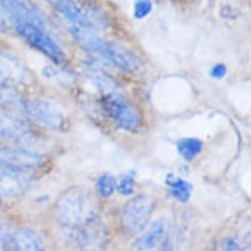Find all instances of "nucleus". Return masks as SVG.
Masks as SVG:
<instances>
[{"label":"nucleus","mask_w":251,"mask_h":251,"mask_svg":"<svg viewBox=\"0 0 251 251\" xmlns=\"http://www.w3.org/2000/svg\"><path fill=\"white\" fill-rule=\"evenodd\" d=\"M211 75H213L215 78H220V76H224V75H226V66H222V64L215 66L213 71H211Z\"/></svg>","instance_id":"obj_26"},{"label":"nucleus","mask_w":251,"mask_h":251,"mask_svg":"<svg viewBox=\"0 0 251 251\" xmlns=\"http://www.w3.org/2000/svg\"><path fill=\"white\" fill-rule=\"evenodd\" d=\"M44 248H46V240L37 229L25 227V226H11L9 246H7V250L40 251V250H44Z\"/></svg>","instance_id":"obj_14"},{"label":"nucleus","mask_w":251,"mask_h":251,"mask_svg":"<svg viewBox=\"0 0 251 251\" xmlns=\"http://www.w3.org/2000/svg\"><path fill=\"white\" fill-rule=\"evenodd\" d=\"M91 57H97L99 60H102V64H109L122 73H129V75H142L144 73L142 60L131 50H127L126 46L113 42V40L102 38L100 46L97 48L95 55H91Z\"/></svg>","instance_id":"obj_7"},{"label":"nucleus","mask_w":251,"mask_h":251,"mask_svg":"<svg viewBox=\"0 0 251 251\" xmlns=\"http://www.w3.org/2000/svg\"><path fill=\"white\" fill-rule=\"evenodd\" d=\"M202 140L195 137H189V138H180L178 142H176V151H178V155L184 158V160H195V158L199 157L202 153Z\"/></svg>","instance_id":"obj_18"},{"label":"nucleus","mask_w":251,"mask_h":251,"mask_svg":"<svg viewBox=\"0 0 251 251\" xmlns=\"http://www.w3.org/2000/svg\"><path fill=\"white\" fill-rule=\"evenodd\" d=\"M0 33H4V35H15L13 33L11 19H9V15L6 13V9L2 7V4H0Z\"/></svg>","instance_id":"obj_23"},{"label":"nucleus","mask_w":251,"mask_h":251,"mask_svg":"<svg viewBox=\"0 0 251 251\" xmlns=\"http://www.w3.org/2000/svg\"><path fill=\"white\" fill-rule=\"evenodd\" d=\"M20 113L29 120L35 127L46 129V131L64 133L68 129V119L62 107L46 99H22L17 106Z\"/></svg>","instance_id":"obj_3"},{"label":"nucleus","mask_w":251,"mask_h":251,"mask_svg":"<svg viewBox=\"0 0 251 251\" xmlns=\"http://www.w3.org/2000/svg\"><path fill=\"white\" fill-rule=\"evenodd\" d=\"M80 66H82L84 78L99 91V95L122 91L119 82L115 80V76L102 66V60H99L97 57H88L86 60H82Z\"/></svg>","instance_id":"obj_11"},{"label":"nucleus","mask_w":251,"mask_h":251,"mask_svg":"<svg viewBox=\"0 0 251 251\" xmlns=\"http://www.w3.org/2000/svg\"><path fill=\"white\" fill-rule=\"evenodd\" d=\"M60 239L69 248L76 250H104L107 246V233L97 224L86 227H58Z\"/></svg>","instance_id":"obj_9"},{"label":"nucleus","mask_w":251,"mask_h":251,"mask_svg":"<svg viewBox=\"0 0 251 251\" xmlns=\"http://www.w3.org/2000/svg\"><path fill=\"white\" fill-rule=\"evenodd\" d=\"M53 11L58 15V19L62 20L64 24H89L84 13H82L80 6L76 4L75 0H42ZM91 25V24H89Z\"/></svg>","instance_id":"obj_15"},{"label":"nucleus","mask_w":251,"mask_h":251,"mask_svg":"<svg viewBox=\"0 0 251 251\" xmlns=\"http://www.w3.org/2000/svg\"><path fill=\"white\" fill-rule=\"evenodd\" d=\"M157 201L150 193L131 195L120 209V231L126 237H135L144 229V226L151 220V215L155 211Z\"/></svg>","instance_id":"obj_6"},{"label":"nucleus","mask_w":251,"mask_h":251,"mask_svg":"<svg viewBox=\"0 0 251 251\" xmlns=\"http://www.w3.org/2000/svg\"><path fill=\"white\" fill-rule=\"evenodd\" d=\"M35 175L24 173V171L0 168V195L4 199H20L31 188Z\"/></svg>","instance_id":"obj_12"},{"label":"nucleus","mask_w":251,"mask_h":251,"mask_svg":"<svg viewBox=\"0 0 251 251\" xmlns=\"http://www.w3.org/2000/svg\"><path fill=\"white\" fill-rule=\"evenodd\" d=\"M46 164V157L29 148L13 144H0V168L24 171L29 175H37L42 171Z\"/></svg>","instance_id":"obj_8"},{"label":"nucleus","mask_w":251,"mask_h":251,"mask_svg":"<svg viewBox=\"0 0 251 251\" xmlns=\"http://www.w3.org/2000/svg\"><path fill=\"white\" fill-rule=\"evenodd\" d=\"M51 215L58 227H86L100 222L102 206L93 191L75 186L58 195Z\"/></svg>","instance_id":"obj_1"},{"label":"nucleus","mask_w":251,"mask_h":251,"mask_svg":"<svg viewBox=\"0 0 251 251\" xmlns=\"http://www.w3.org/2000/svg\"><path fill=\"white\" fill-rule=\"evenodd\" d=\"M38 140L35 126L17 107H0V144L35 150Z\"/></svg>","instance_id":"obj_4"},{"label":"nucleus","mask_w":251,"mask_h":251,"mask_svg":"<svg viewBox=\"0 0 251 251\" xmlns=\"http://www.w3.org/2000/svg\"><path fill=\"white\" fill-rule=\"evenodd\" d=\"M9 233H11V224L0 222V250H7V246H9Z\"/></svg>","instance_id":"obj_24"},{"label":"nucleus","mask_w":251,"mask_h":251,"mask_svg":"<svg viewBox=\"0 0 251 251\" xmlns=\"http://www.w3.org/2000/svg\"><path fill=\"white\" fill-rule=\"evenodd\" d=\"M2 201H4V197H2V195H0V207H2V204H4V202H2Z\"/></svg>","instance_id":"obj_27"},{"label":"nucleus","mask_w":251,"mask_h":251,"mask_svg":"<svg viewBox=\"0 0 251 251\" xmlns=\"http://www.w3.org/2000/svg\"><path fill=\"white\" fill-rule=\"evenodd\" d=\"M166 186H168V191H170L171 197L180 202V204H186L189 201L191 193H193V186L188 180L176 176L175 173H168L166 175Z\"/></svg>","instance_id":"obj_16"},{"label":"nucleus","mask_w":251,"mask_h":251,"mask_svg":"<svg viewBox=\"0 0 251 251\" xmlns=\"http://www.w3.org/2000/svg\"><path fill=\"white\" fill-rule=\"evenodd\" d=\"M171 220L170 217H158V219L151 220L144 226V229L135 235L137 239L133 242V250H164L170 246L171 240Z\"/></svg>","instance_id":"obj_10"},{"label":"nucleus","mask_w":251,"mask_h":251,"mask_svg":"<svg viewBox=\"0 0 251 251\" xmlns=\"http://www.w3.org/2000/svg\"><path fill=\"white\" fill-rule=\"evenodd\" d=\"M217 248H219V250H233V251L242 250V246H240L235 239H222Z\"/></svg>","instance_id":"obj_25"},{"label":"nucleus","mask_w":251,"mask_h":251,"mask_svg":"<svg viewBox=\"0 0 251 251\" xmlns=\"http://www.w3.org/2000/svg\"><path fill=\"white\" fill-rule=\"evenodd\" d=\"M13 33L22 38L25 44L31 46L33 50H37L38 53L50 58L51 62L66 64L68 60L64 48L44 25L33 24V22H13Z\"/></svg>","instance_id":"obj_5"},{"label":"nucleus","mask_w":251,"mask_h":251,"mask_svg":"<svg viewBox=\"0 0 251 251\" xmlns=\"http://www.w3.org/2000/svg\"><path fill=\"white\" fill-rule=\"evenodd\" d=\"M99 106H100L102 113L122 131L138 133L144 126L142 113L122 91L100 95L99 97Z\"/></svg>","instance_id":"obj_2"},{"label":"nucleus","mask_w":251,"mask_h":251,"mask_svg":"<svg viewBox=\"0 0 251 251\" xmlns=\"http://www.w3.org/2000/svg\"><path fill=\"white\" fill-rule=\"evenodd\" d=\"M82 13H84V17H86V20H88L89 24L93 25L97 31L100 33L102 29H107L109 27V17H107L106 13L102 11L100 7L97 6V4H93V2H86L84 6H80Z\"/></svg>","instance_id":"obj_17"},{"label":"nucleus","mask_w":251,"mask_h":251,"mask_svg":"<svg viewBox=\"0 0 251 251\" xmlns=\"http://www.w3.org/2000/svg\"><path fill=\"white\" fill-rule=\"evenodd\" d=\"M117 189V182H115V176L109 173H102L97 180H95V195L99 199H111Z\"/></svg>","instance_id":"obj_20"},{"label":"nucleus","mask_w":251,"mask_h":251,"mask_svg":"<svg viewBox=\"0 0 251 251\" xmlns=\"http://www.w3.org/2000/svg\"><path fill=\"white\" fill-rule=\"evenodd\" d=\"M117 182V193H120L122 197H131L135 193V188H137V175L135 171H127V173H122L115 178Z\"/></svg>","instance_id":"obj_21"},{"label":"nucleus","mask_w":251,"mask_h":251,"mask_svg":"<svg viewBox=\"0 0 251 251\" xmlns=\"http://www.w3.org/2000/svg\"><path fill=\"white\" fill-rule=\"evenodd\" d=\"M33 82L31 71L25 68L17 57L0 53V84H13V86H27Z\"/></svg>","instance_id":"obj_13"},{"label":"nucleus","mask_w":251,"mask_h":251,"mask_svg":"<svg viewBox=\"0 0 251 251\" xmlns=\"http://www.w3.org/2000/svg\"><path fill=\"white\" fill-rule=\"evenodd\" d=\"M22 91L13 84H0V107H17L22 102Z\"/></svg>","instance_id":"obj_19"},{"label":"nucleus","mask_w":251,"mask_h":251,"mask_svg":"<svg viewBox=\"0 0 251 251\" xmlns=\"http://www.w3.org/2000/svg\"><path fill=\"white\" fill-rule=\"evenodd\" d=\"M153 9L151 0H135V6H133V13H135V19H144L148 17Z\"/></svg>","instance_id":"obj_22"}]
</instances>
